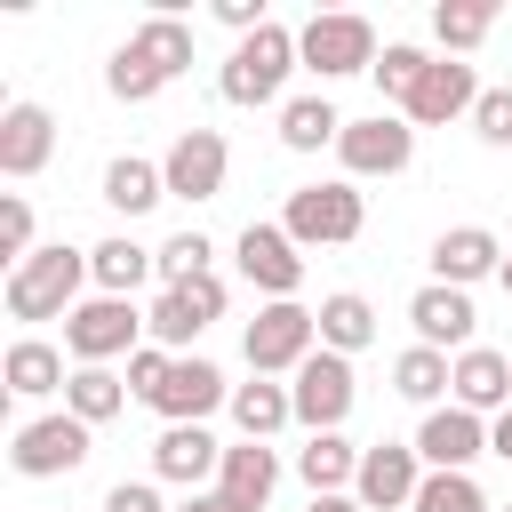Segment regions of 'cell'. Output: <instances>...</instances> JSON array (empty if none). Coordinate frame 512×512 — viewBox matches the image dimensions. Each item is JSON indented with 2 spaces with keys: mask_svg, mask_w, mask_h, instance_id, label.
Here are the masks:
<instances>
[{
  "mask_svg": "<svg viewBox=\"0 0 512 512\" xmlns=\"http://www.w3.org/2000/svg\"><path fill=\"white\" fill-rule=\"evenodd\" d=\"M408 328H416V344H432V352H472V328H480L472 288H440V280H424V288L408 296Z\"/></svg>",
  "mask_w": 512,
  "mask_h": 512,
  "instance_id": "e0dca14e",
  "label": "cell"
},
{
  "mask_svg": "<svg viewBox=\"0 0 512 512\" xmlns=\"http://www.w3.org/2000/svg\"><path fill=\"white\" fill-rule=\"evenodd\" d=\"M288 400H296V424H304V432H344V416H352V400H360L352 360L320 344V352L288 376Z\"/></svg>",
  "mask_w": 512,
  "mask_h": 512,
  "instance_id": "ba28073f",
  "label": "cell"
},
{
  "mask_svg": "<svg viewBox=\"0 0 512 512\" xmlns=\"http://www.w3.org/2000/svg\"><path fill=\"white\" fill-rule=\"evenodd\" d=\"M208 320H224V280L216 272H200V280H184V288H160L152 296V312H144V336L160 344V352H192V336L208 328Z\"/></svg>",
  "mask_w": 512,
  "mask_h": 512,
  "instance_id": "9c48e42d",
  "label": "cell"
},
{
  "mask_svg": "<svg viewBox=\"0 0 512 512\" xmlns=\"http://www.w3.org/2000/svg\"><path fill=\"white\" fill-rule=\"evenodd\" d=\"M64 408H72L80 424H112V416L128 408V376H112V368H72Z\"/></svg>",
  "mask_w": 512,
  "mask_h": 512,
  "instance_id": "1f68e13d",
  "label": "cell"
},
{
  "mask_svg": "<svg viewBox=\"0 0 512 512\" xmlns=\"http://www.w3.org/2000/svg\"><path fill=\"white\" fill-rule=\"evenodd\" d=\"M336 160H344V176H352V184H360V176H400V168L416 160V128H408L400 112L344 120V136H336Z\"/></svg>",
  "mask_w": 512,
  "mask_h": 512,
  "instance_id": "8fae6325",
  "label": "cell"
},
{
  "mask_svg": "<svg viewBox=\"0 0 512 512\" xmlns=\"http://www.w3.org/2000/svg\"><path fill=\"white\" fill-rule=\"evenodd\" d=\"M216 408H232V384H224V368L200 360V352H184V360L168 368V384L152 392V416H160V424H208Z\"/></svg>",
  "mask_w": 512,
  "mask_h": 512,
  "instance_id": "9a60e30c",
  "label": "cell"
},
{
  "mask_svg": "<svg viewBox=\"0 0 512 512\" xmlns=\"http://www.w3.org/2000/svg\"><path fill=\"white\" fill-rule=\"evenodd\" d=\"M320 344L328 352H368L376 344V304L368 296H352V288H336V296H320Z\"/></svg>",
  "mask_w": 512,
  "mask_h": 512,
  "instance_id": "83f0119b",
  "label": "cell"
},
{
  "mask_svg": "<svg viewBox=\"0 0 512 512\" xmlns=\"http://www.w3.org/2000/svg\"><path fill=\"white\" fill-rule=\"evenodd\" d=\"M104 512H176V504H160V488H152V480H120V488L104 496Z\"/></svg>",
  "mask_w": 512,
  "mask_h": 512,
  "instance_id": "60d3db41",
  "label": "cell"
},
{
  "mask_svg": "<svg viewBox=\"0 0 512 512\" xmlns=\"http://www.w3.org/2000/svg\"><path fill=\"white\" fill-rule=\"evenodd\" d=\"M128 48H136L144 72H160V80L192 72V24H184V16H144V24L128 32Z\"/></svg>",
  "mask_w": 512,
  "mask_h": 512,
  "instance_id": "4316f807",
  "label": "cell"
},
{
  "mask_svg": "<svg viewBox=\"0 0 512 512\" xmlns=\"http://www.w3.org/2000/svg\"><path fill=\"white\" fill-rule=\"evenodd\" d=\"M496 280H504V288H512V256H504V272H496Z\"/></svg>",
  "mask_w": 512,
  "mask_h": 512,
  "instance_id": "f6af8a7d",
  "label": "cell"
},
{
  "mask_svg": "<svg viewBox=\"0 0 512 512\" xmlns=\"http://www.w3.org/2000/svg\"><path fill=\"white\" fill-rule=\"evenodd\" d=\"M176 512H232V504H224V496H216V488H208V496H184V504H176Z\"/></svg>",
  "mask_w": 512,
  "mask_h": 512,
  "instance_id": "7bdbcfd3",
  "label": "cell"
},
{
  "mask_svg": "<svg viewBox=\"0 0 512 512\" xmlns=\"http://www.w3.org/2000/svg\"><path fill=\"white\" fill-rule=\"evenodd\" d=\"M456 384V360L448 352H432V344H408L400 360H392V392L400 400H416V408H440V392Z\"/></svg>",
  "mask_w": 512,
  "mask_h": 512,
  "instance_id": "f546056e",
  "label": "cell"
},
{
  "mask_svg": "<svg viewBox=\"0 0 512 512\" xmlns=\"http://www.w3.org/2000/svg\"><path fill=\"white\" fill-rule=\"evenodd\" d=\"M216 472H224V440H216L208 424H168V432L152 440V480L200 496V480H216Z\"/></svg>",
  "mask_w": 512,
  "mask_h": 512,
  "instance_id": "ac0fdd59",
  "label": "cell"
},
{
  "mask_svg": "<svg viewBox=\"0 0 512 512\" xmlns=\"http://www.w3.org/2000/svg\"><path fill=\"white\" fill-rule=\"evenodd\" d=\"M472 104H480V72H472L464 56H432L424 80L408 88L400 120H408V128H448V120H472Z\"/></svg>",
  "mask_w": 512,
  "mask_h": 512,
  "instance_id": "30bf717a",
  "label": "cell"
},
{
  "mask_svg": "<svg viewBox=\"0 0 512 512\" xmlns=\"http://www.w3.org/2000/svg\"><path fill=\"white\" fill-rule=\"evenodd\" d=\"M104 88H112L120 104H152V96H160L168 80H160V72H144V56H136L128 40H120V48H112V64H104Z\"/></svg>",
  "mask_w": 512,
  "mask_h": 512,
  "instance_id": "d590c367",
  "label": "cell"
},
{
  "mask_svg": "<svg viewBox=\"0 0 512 512\" xmlns=\"http://www.w3.org/2000/svg\"><path fill=\"white\" fill-rule=\"evenodd\" d=\"M448 400L496 424V416L512 408V352H488V344H472V352H456V384H448Z\"/></svg>",
  "mask_w": 512,
  "mask_h": 512,
  "instance_id": "ffe728a7",
  "label": "cell"
},
{
  "mask_svg": "<svg viewBox=\"0 0 512 512\" xmlns=\"http://www.w3.org/2000/svg\"><path fill=\"white\" fill-rule=\"evenodd\" d=\"M144 344V312H136V296H80V312L64 320V352H72V368H112L120 352H136Z\"/></svg>",
  "mask_w": 512,
  "mask_h": 512,
  "instance_id": "5b68a950",
  "label": "cell"
},
{
  "mask_svg": "<svg viewBox=\"0 0 512 512\" xmlns=\"http://www.w3.org/2000/svg\"><path fill=\"white\" fill-rule=\"evenodd\" d=\"M0 376H8V392H16V400H48V392H64V384H72L64 352H56V344H40V336H16V344H8V360H0Z\"/></svg>",
  "mask_w": 512,
  "mask_h": 512,
  "instance_id": "d4e9b609",
  "label": "cell"
},
{
  "mask_svg": "<svg viewBox=\"0 0 512 512\" xmlns=\"http://www.w3.org/2000/svg\"><path fill=\"white\" fill-rule=\"evenodd\" d=\"M416 456H424V472H472L480 456H488V416H472V408H424V424H416Z\"/></svg>",
  "mask_w": 512,
  "mask_h": 512,
  "instance_id": "2e32d148",
  "label": "cell"
},
{
  "mask_svg": "<svg viewBox=\"0 0 512 512\" xmlns=\"http://www.w3.org/2000/svg\"><path fill=\"white\" fill-rule=\"evenodd\" d=\"M0 256H8V264H24V256H32V200H24V192H8V200H0Z\"/></svg>",
  "mask_w": 512,
  "mask_h": 512,
  "instance_id": "f35d334b",
  "label": "cell"
},
{
  "mask_svg": "<svg viewBox=\"0 0 512 512\" xmlns=\"http://www.w3.org/2000/svg\"><path fill=\"white\" fill-rule=\"evenodd\" d=\"M408 512H496L488 496H480V480L472 472H424V488H416V504Z\"/></svg>",
  "mask_w": 512,
  "mask_h": 512,
  "instance_id": "836d02e7",
  "label": "cell"
},
{
  "mask_svg": "<svg viewBox=\"0 0 512 512\" xmlns=\"http://www.w3.org/2000/svg\"><path fill=\"white\" fill-rule=\"evenodd\" d=\"M304 56H296V32L288 24H264V32H248L232 56H224V72H216V88H224V104H280V88H288V72H296Z\"/></svg>",
  "mask_w": 512,
  "mask_h": 512,
  "instance_id": "3957f363",
  "label": "cell"
},
{
  "mask_svg": "<svg viewBox=\"0 0 512 512\" xmlns=\"http://www.w3.org/2000/svg\"><path fill=\"white\" fill-rule=\"evenodd\" d=\"M296 56H304V72H320V80H352V72H376V24L368 16H352V8H320L304 32H296Z\"/></svg>",
  "mask_w": 512,
  "mask_h": 512,
  "instance_id": "277c9868",
  "label": "cell"
},
{
  "mask_svg": "<svg viewBox=\"0 0 512 512\" xmlns=\"http://www.w3.org/2000/svg\"><path fill=\"white\" fill-rule=\"evenodd\" d=\"M232 424H240V440H272L280 424H296V400H288V384H272V376H256V384H232Z\"/></svg>",
  "mask_w": 512,
  "mask_h": 512,
  "instance_id": "f1b7e54d",
  "label": "cell"
},
{
  "mask_svg": "<svg viewBox=\"0 0 512 512\" xmlns=\"http://www.w3.org/2000/svg\"><path fill=\"white\" fill-rule=\"evenodd\" d=\"M168 368H176V352H160V344H136V352H128V392L152 408V392L168 384Z\"/></svg>",
  "mask_w": 512,
  "mask_h": 512,
  "instance_id": "ab89813d",
  "label": "cell"
},
{
  "mask_svg": "<svg viewBox=\"0 0 512 512\" xmlns=\"http://www.w3.org/2000/svg\"><path fill=\"white\" fill-rule=\"evenodd\" d=\"M240 352H248L256 376H296V368L320 352V312H312V304H256Z\"/></svg>",
  "mask_w": 512,
  "mask_h": 512,
  "instance_id": "8992f818",
  "label": "cell"
},
{
  "mask_svg": "<svg viewBox=\"0 0 512 512\" xmlns=\"http://www.w3.org/2000/svg\"><path fill=\"white\" fill-rule=\"evenodd\" d=\"M168 200V176H160V160H136V152H120L112 168H104V208H120V216H152Z\"/></svg>",
  "mask_w": 512,
  "mask_h": 512,
  "instance_id": "484cf974",
  "label": "cell"
},
{
  "mask_svg": "<svg viewBox=\"0 0 512 512\" xmlns=\"http://www.w3.org/2000/svg\"><path fill=\"white\" fill-rule=\"evenodd\" d=\"M88 280H96V296H136L144 280H160V248H144V240H128V232H112V240H96V248H88Z\"/></svg>",
  "mask_w": 512,
  "mask_h": 512,
  "instance_id": "603a6c76",
  "label": "cell"
},
{
  "mask_svg": "<svg viewBox=\"0 0 512 512\" xmlns=\"http://www.w3.org/2000/svg\"><path fill=\"white\" fill-rule=\"evenodd\" d=\"M272 488H280V456H272L264 440H232V448H224V472H216V496H224L232 512H264Z\"/></svg>",
  "mask_w": 512,
  "mask_h": 512,
  "instance_id": "7402d4cb",
  "label": "cell"
},
{
  "mask_svg": "<svg viewBox=\"0 0 512 512\" xmlns=\"http://www.w3.org/2000/svg\"><path fill=\"white\" fill-rule=\"evenodd\" d=\"M488 32H496V8H488V0H456V8L440 0V8H432V40H440L448 56H472Z\"/></svg>",
  "mask_w": 512,
  "mask_h": 512,
  "instance_id": "d6a6232c",
  "label": "cell"
},
{
  "mask_svg": "<svg viewBox=\"0 0 512 512\" xmlns=\"http://www.w3.org/2000/svg\"><path fill=\"white\" fill-rule=\"evenodd\" d=\"M232 256H240V280L264 288V304H296V288H304V248H296L280 224H248V232L232 240Z\"/></svg>",
  "mask_w": 512,
  "mask_h": 512,
  "instance_id": "7c38bea8",
  "label": "cell"
},
{
  "mask_svg": "<svg viewBox=\"0 0 512 512\" xmlns=\"http://www.w3.org/2000/svg\"><path fill=\"white\" fill-rule=\"evenodd\" d=\"M344 136V112L328 104V96H288L280 104V144L288 152H320V144H336Z\"/></svg>",
  "mask_w": 512,
  "mask_h": 512,
  "instance_id": "4dcf8cb0",
  "label": "cell"
},
{
  "mask_svg": "<svg viewBox=\"0 0 512 512\" xmlns=\"http://www.w3.org/2000/svg\"><path fill=\"white\" fill-rule=\"evenodd\" d=\"M208 256H216V248H208V232H200V224L168 232V240H160V288H184V280H200V272H208Z\"/></svg>",
  "mask_w": 512,
  "mask_h": 512,
  "instance_id": "e575fe53",
  "label": "cell"
},
{
  "mask_svg": "<svg viewBox=\"0 0 512 512\" xmlns=\"http://www.w3.org/2000/svg\"><path fill=\"white\" fill-rule=\"evenodd\" d=\"M48 152H56V120H48V104H8L0 112V176H40L48 168Z\"/></svg>",
  "mask_w": 512,
  "mask_h": 512,
  "instance_id": "44dd1931",
  "label": "cell"
},
{
  "mask_svg": "<svg viewBox=\"0 0 512 512\" xmlns=\"http://www.w3.org/2000/svg\"><path fill=\"white\" fill-rule=\"evenodd\" d=\"M488 456H504V464H512V408L488 424Z\"/></svg>",
  "mask_w": 512,
  "mask_h": 512,
  "instance_id": "b9f144b4",
  "label": "cell"
},
{
  "mask_svg": "<svg viewBox=\"0 0 512 512\" xmlns=\"http://www.w3.org/2000/svg\"><path fill=\"white\" fill-rule=\"evenodd\" d=\"M312 512H368L360 496H312Z\"/></svg>",
  "mask_w": 512,
  "mask_h": 512,
  "instance_id": "ee69618b",
  "label": "cell"
},
{
  "mask_svg": "<svg viewBox=\"0 0 512 512\" xmlns=\"http://www.w3.org/2000/svg\"><path fill=\"white\" fill-rule=\"evenodd\" d=\"M472 136H480L488 152H512V88H480V104H472Z\"/></svg>",
  "mask_w": 512,
  "mask_h": 512,
  "instance_id": "74e56055",
  "label": "cell"
},
{
  "mask_svg": "<svg viewBox=\"0 0 512 512\" xmlns=\"http://www.w3.org/2000/svg\"><path fill=\"white\" fill-rule=\"evenodd\" d=\"M416 488H424V456H416V440H376V448H360V480H352V496H360L368 512H408Z\"/></svg>",
  "mask_w": 512,
  "mask_h": 512,
  "instance_id": "4fadbf2b",
  "label": "cell"
},
{
  "mask_svg": "<svg viewBox=\"0 0 512 512\" xmlns=\"http://www.w3.org/2000/svg\"><path fill=\"white\" fill-rule=\"evenodd\" d=\"M224 168H232V152H224L216 128H176V144H168V160H160L168 200H192V208L224 192Z\"/></svg>",
  "mask_w": 512,
  "mask_h": 512,
  "instance_id": "5bb4252c",
  "label": "cell"
},
{
  "mask_svg": "<svg viewBox=\"0 0 512 512\" xmlns=\"http://www.w3.org/2000/svg\"><path fill=\"white\" fill-rule=\"evenodd\" d=\"M504 512H512V504H504Z\"/></svg>",
  "mask_w": 512,
  "mask_h": 512,
  "instance_id": "bcb514c9",
  "label": "cell"
},
{
  "mask_svg": "<svg viewBox=\"0 0 512 512\" xmlns=\"http://www.w3.org/2000/svg\"><path fill=\"white\" fill-rule=\"evenodd\" d=\"M360 224H368V200H360L352 176L296 184L288 208H280V232H288L296 248H344V240H360Z\"/></svg>",
  "mask_w": 512,
  "mask_h": 512,
  "instance_id": "7a4b0ae2",
  "label": "cell"
},
{
  "mask_svg": "<svg viewBox=\"0 0 512 512\" xmlns=\"http://www.w3.org/2000/svg\"><path fill=\"white\" fill-rule=\"evenodd\" d=\"M296 480H304L312 496H352V480H360V448H352L344 432H304V448H296Z\"/></svg>",
  "mask_w": 512,
  "mask_h": 512,
  "instance_id": "cb8c5ba5",
  "label": "cell"
},
{
  "mask_svg": "<svg viewBox=\"0 0 512 512\" xmlns=\"http://www.w3.org/2000/svg\"><path fill=\"white\" fill-rule=\"evenodd\" d=\"M80 288H96V280H88V248L48 240V248H32L24 264H8L0 304H8V320H72V312H80Z\"/></svg>",
  "mask_w": 512,
  "mask_h": 512,
  "instance_id": "6da1fadb",
  "label": "cell"
},
{
  "mask_svg": "<svg viewBox=\"0 0 512 512\" xmlns=\"http://www.w3.org/2000/svg\"><path fill=\"white\" fill-rule=\"evenodd\" d=\"M88 440H96V424H80L72 408H56V416L16 424L8 464H16L24 480H56V472H80V464H88Z\"/></svg>",
  "mask_w": 512,
  "mask_h": 512,
  "instance_id": "52a82bcc",
  "label": "cell"
},
{
  "mask_svg": "<svg viewBox=\"0 0 512 512\" xmlns=\"http://www.w3.org/2000/svg\"><path fill=\"white\" fill-rule=\"evenodd\" d=\"M488 272H504V240H496L488 224H456V232L432 240V280H440V288H472V280H488Z\"/></svg>",
  "mask_w": 512,
  "mask_h": 512,
  "instance_id": "d6986e66",
  "label": "cell"
},
{
  "mask_svg": "<svg viewBox=\"0 0 512 512\" xmlns=\"http://www.w3.org/2000/svg\"><path fill=\"white\" fill-rule=\"evenodd\" d=\"M424 64H432V56H424L416 40H384V56H376V88H384L392 104H408V88L424 80Z\"/></svg>",
  "mask_w": 512,
  "mask_h": 512,
  "instance_id": "8d00e7d4",
  "label": "cell"
}]
</instances>
